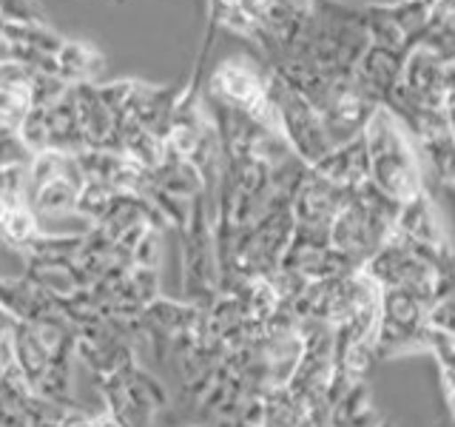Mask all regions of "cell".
I'll list each match as a JSON object with an SVG mask.
<instances>
[{"label": "cell", "instance_id": "6da1fadb", "mask_svg": "<svg viewBox=\"0 0 455 427\" xmlns=\"http://www.w3.org/2000/svg\"><path fill=\"white\" fill-rule=\"evenodd\" d=\"M362 137L367 149V180L384 197L404 205L427 191L419 140L393 109L379 106L367 120Z\"/></svg>", "mask_w": 455, "mask_h": 427}, {"label": "cell", "instance_id": "5b68a950", "mask_svg": "<svg viewBox=\"0 0 455 427\" xmlns=\"http://www.w3.org/2000/svg\"><path fill=\"white\" fill-rule=\"evenodd\" d=\"M85 174L77 154L40 151L28 163V205L40 225L49 217H63L77 208Z\"/></svg>", "mask_w": 455, "mask_h": 427}, {"label": "cell", "instance_id": "ba28073f", "mask_svg": "<svg viewBox=\"0 0 455 427\" xmlns=\"http://www.w3.org/2000/svg\"><path fill=\"white\" fill-rule=\"evenodd\" d=\"M395 231L402 237H407L410 242H419V246L433 248V251H452L455 248L450 234H447V225L441 222L435 203L427 191L412 197L410 203L398 205Z\"/></svg>", "mask_w": 455, "mask_h": 427}, {"label": "cell", "instance_id": "e0dca14e", "mask_svg": "<svg viewBox=\"0 0 455 427\" xmlns=\"http://www.w3.org/2000/svg\"><path fill=\"white\" fill-rule=\"evenodd\" d=\"M379 427H393V424H390V422H384V419H381V424H379Z\"/></svg>", "mask_w": 455, "mask_h": 427}, {"label": "cell", "instance_id": "ac0fdd59", "mask_svg": "<svg viewBox=\"0 0 455 427\" xmlns=\"http://www.w3.org/2000/svg\"><path fill=\"white\" fill-rule=\"evenodd\" d=\"M438 427H441V424H438Z\"/></svg>", "mask_w": 455, "mask_h": 427}, {"label": "cell", "instance_id": "9a60e30c", "mask_svg": "<svg viewBox=\"0 0 455 427\" xmlns=\"http://www.w3.org/2000/svg\"><path fill=\"white\" fill-rule=\"evenodd\" d=\"M444 123H447V134L455 146V92H447V100H444Z\"/></svg>", "mask_w": 455, "mask_h": 427}, {"label": "cell", "instance_id": "4fadbf2b", "mask_svg": "<svg viewBox=\"0 0 455 427\" xmlns=\"http://www.w3.org/2000/svg\"><path fill=\"white\" fill-rule=\"evenodd\" d=\"M14 327H18V319L0 308V374L18 367L14 362Z\"/></svg>", "mask_w": 455, "mask_h": 427}, {"label": "cell", "instance_id": "52a82bcc", "mask_svg": "<svg viewBox=\"0 0 455 427\" xmlns=\"http://www.w3.org/2000/svg\"><path fill=\"white\" fill-rule=\"evenodd\" d=\"M347 197H350L347 189H339L331 180H324L313 168H307V174L291 203L293 222L305 228H316V231H331L336 214L345 208Z\"/></svg>", "mask_w": 455, "mask_h": 427}, {"label": "cell", "instance_id": "7a4b0ae2", "mask_svg": "<svg viewBox=\"0 0 455 427\" xmlns=\"http://www.w3.org/2000/svg\"><path fill=\"white\" fill-rule=\"evenodd\" d=\"M182 291L185 302L208 310L220 296V260L213 239V217L205 197L191 199L188 222L182 228Z\"/></svg>", "mask_w": 455, "mask_h": 427}, {"label": "cell", "instance_id": "7c38bea8", "mask_svg": "<svg viewBox=\"0 0 455 427\" xmlns=\"http://www.w3.org/2000/svg\"><path fill=\"white\" fill-rule=\"evenodd\" d=\"M163 262V228H148L132 251V265L160 270Z\"/></svg>", "mask_w": 455, "mask_h": 427}, {"label": "cell", "instance_id": "30bf717a", "mask_svg": "<svg viewBox=\"0 0 455 427\" xmlns=\"http://www.w3.org/2000/svg\"><path fill=\"white\" fill-rule=\"evenodd\" d=\"M23 279L52 296H75L77 291L89 288L75 260H35V256H26Z\"/></svg>", "mask_w": 455, "mask_h": 427}, {"label": "cell", "instance_id": "3957f363", "mask_svg": "<svg viewBox=\"0 0 455 427\" xmlns=\"http://www.w3.org/2000/svg\"><path fill=\"white\" fill-rule=\"evenodd\" d=\"M106 413L120 427H154L156 413L168 410L165 384L151 376L140 362L128 365L111 376L97 379Z\"/></svg>", "mask_w": 455, "mask_h": 427}, {"label": "cell", "instance_id": "277c9868", "mask_svg": "<svg viewBox=\"0 0 455 427\" xmlns=\"http://www.w3.org/2000/svg\"><path fill=\"white\" fill-rule=\"evenodd\" d=\"M430 308L433 305H427L421 296L410 291H381L376 359H395V356L430 350Z\"/></svg>", "mask_w": 455, "mask_h": 427}, {"label": "cell", "instance_id": "8fae6325", "mask_svg": "<svg viewBox=\"0 0 455 427\" xmlns=\"http://www.w3.org/2000/svg\"><path fill=\"white\" fill-rule=\"evenodd\" d=\"M331 427H379L381 416L373 405L367 382H355L331 405Z\"/></svg>", "mask_w": 455, "mask_h": 427}, {"label": "cell", "instance_id": "9c48e42d", "mask_svg": "<svg viewBox=\"0 0 455 427\" xmlns=\"http://www.w3.org/2000/svg\"><path fill=\"white\" fill-rule=\"evenodd\" d=\"M319 177L331 180L339 189H359L362 182H367V149L364 137H355L350 142L333 146L331 154H324L316 165H310Z\"/></svg>", "mask_w": 455, "mask_h": 427}, {"label": "cell", "instance_id": "8992f818", "mask_svg": "<svg viewBox=\"0 0 455 427\" xmlns=\"http://www.w3.org/2000/svg\"><path fill=\"white\" fill-rule=\"evenodd\" d=\"M270 97H274L276 117H279V134L288 142L296 160H302L307 168L316 165L324 154L333 151V142L327 128L302 94H296L279 75L270 80Z\"/></svg>", "mask_w": 455, "mask_h": 427}, {"label": "cell", "instance_id": "5bb4252c", "mask_svg": "<svg viewBox=\"0 0 455 427\" xmlns=\"http://www.w3.org/2000/svg\"><path fill=\"white\" fill-rule=\"evenodd\" d=\"M430 327L433 331L447 334V336H455V294L438 299V302L430 308Z\"/></svg>", "mask_w": 455, "mask_h": 427}, {"label": "cell", "instance_id": "2e32d148", "mask_svg": "<svg viewBox=\"0 0 455 427\" xmlns=\"http://www.w3.org/2000/svg\"><path fill=\"white\" fill-rule=\"evenodd\" d=\"M447 92H455V63H447Z\"/></svg>", "mask_w": 455, "mask_h": 427}]
</instances>
